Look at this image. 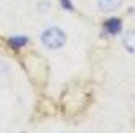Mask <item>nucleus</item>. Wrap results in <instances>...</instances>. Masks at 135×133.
Returning a JSON list of instances; mask_svg holds the SVG:
<instances>
[{"mask_svg": "<svg viewBox=\"0 0 135 133\" xmlns=\"http://www.w3.org/2000/svg\"><path fill=\"white\" fill-rule=\"evenodd\" d=\"M122 29V24L121 21L117 19V18H111V19H106L105 21V32L109 35H116V34H119Z\"/></svg>", "mask_w": 135, "mask_h": 133, "instance_id": "7ed1b4c3", "label": "nucleus"}, {"mask_svg": "<svg viewBox=\"0 0 135 133\" xmlns=\"http://www.w3.org/2000/svg\"><path fill=\"white\" fill-rule=\"evenodd\" d=\"M8 42H10V45H11L13 48H21L23 45L27 43V39H26V37H13V39H10Z\"/></svg>", "mask_w": 135, "mask_h": 133, "instance_id": "39448f33", "label": "nucleus"}, {"mask_svg": "<svg viewBox=\"0 0 135 133\" xmlns=\"http://www.w3.org/2000/svg\"><path fill=\"white\" fill-rule=\"evenodd\" d=\"M122 45L129 53H135V30H129L124 34Z\"/></svg>", "mask_w": 135, "mask_h": 133, "instance_id": "20e7f679", "label": "nucleus"}, {"mask_svg": "<svg viewBox=\"0 0 135 133\" xmlns=\"http://www.w3.org/2000/svg\"><path fill=\"white\" fill-rule=\"evenodd\" d=\"M122 0H97V7L100 11L103 13H109V11H116L121 7Z\"/></svg>", "mask_w": 135, "mask_h": 133, "instance_id": "f03ea898", "label": "nucleus"}, {"mask_svg": "<svg viewBox=\"0 0 135 133\" xmlns=\"http://www.w3.org/2000/svg\"><path fill=\"white\" fill-rule=\"evenodd\" d=\"M42 43L50 50H58L66 43V34L60 27H48L42 32Z\"/></svg>", "mask_w": 135, "mask_h": 133, "instance_id": "f257e3e1", "label": "nucleus"}, {"mask_svg": "<svg viewBox=\"0 0 135 133\" xmlns=\"http://www.w3.org/2000/svg\"><path fill=\"white\" fill-rule=\"evenodd\" d=\"M60 3H61V7H63L66 11H73V10H74V5H73L71 0H60Z\"/></svg>", "mask_w": 135, "mask_h": 133, "instance_id": "423d86ee", "label": "nucleus"}]
</instances>
